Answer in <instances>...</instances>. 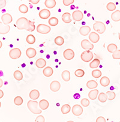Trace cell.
Returning a JSON list of instances; mask_svg holds the SVG:
<instances>
[{
    "instance_id": "obj_1",
    "label": "cell",
    "mask_w": 120,
    "mask_h": 122,
    "mask_svg": "<svg viewBox=\"0 0 120 122\" xmlns=\"http://www.w3.org/2000/svg\"><path fill=\"white\" fill-rule=\"evenodd\" d=\"M16 26L17 29L19 30L25 29L28 30L29 27V20L23 17L19 18L16 21Z\"/></svg>"
},
{
    "instance_id": "obj_2",
    "label": "cell",
    "mask_w": 120,
    "mask_h": 122,
    "mask_svg": "<svg viewBox=\"0 0 120 122\" xmlns=\"http://www.w3.org/2000/svg\"><path fill=\"white\" fill-rule=\"evenodd\" d=\"M38 104L37 101H29L27 104V107L29 110L34 114H39L42 113V110L38 108Z\"/></svg>"
},
{
    "instance_id": "obj_3",
    "label": "cell",
    "mask_w": 120,
    "mask_h": 122,
    "mask_svg": "<svg viewBox=\"0 0 120 122\" xmlns=\"http://www.w3.org/2000/svg\"><path fill=\"white\" fill-rule=\"evenodd\" d=\"M93 29L98 34H103L106 30V26L102 22L96 21L93 25Z\"/></svg>"
},
{
    "instance_id": "obj_4",
    "label": "cell",
    "mask_w": 120,
    "mask_h": 122,
    "mask_svg": "<svg viewBox=\"0 0 120 122\" xmlns=\"http://www.w3.org/2000/svg\"><path fill=\"white\" fill-rule=\"evenodd\" d=\"M81 57L83 62H89L93 59V53L90 50H85L82 53Z\"/></svg>"
},
{
    "instance_id": "obj_5",
    "label": "cell",
    "mask_w": 120,
    "mask_h": 122,
    "mask_svg": "<svg viewBox=\"0 0 120 122\" xmlns=\"http://www.w3.org/2000/svg\"><path fill=\"white\" fill-rule=\"evenodd\" d=\"M50 27L45 24H39L37 26V31L42 34H47L50 32Z\"/></svg>"
},
{
    "instance_id": "obj_6",
    "label": "cell",
    "mask_w": 120,
    "mask_h": 122,
    "mask_svg": "<svg viewBox=\"0 0 120 122\" xmlns=\"http://www.w3.org/2000/svg\"><path fill=\"white\" fill-rule=\"evenodd\" d=\"M22 55V51L18 48L12 49L9 52V56L12 59H17Z\"/></svg>"
},
{
    "instance_id": "obj_7",
    "label": "cell",
    "mask_w": 120,
    "mask_h": 122,
    "mask_svg": "<svg viewBox=\"0 0 120 122\" xmlns=\"http://www.w3.org/2000/svg\"><path fill=\"white\" fill-rule=\"evenodd\" d=\"M81 47L86 50H91L94 49V45L88 40H83L81 41Z\"/></svg>"
},
{
    "instance_id": "obj_8",
    "label": "cell",
    "mask_w": 120,
    "mask_h": 122,
    "mask_svg": "<svg viewBox=\"0 0 120 122\" xmlns=\"http://www.w3.org/2000/svg\"><path fill=\"white\" fill-rule=\"evenodd\" d=\"M63 56L65 59L70 61L73 59L75 57V52L71 49H67L63 52Z\"/></svg>"
},
{
    "instance_id": "obj_9",
    "label": "cell",
    "mask_w": 120,
    "mask_h": 122,
    "mask_svg": "<svg viewBox=\"0 0 120 122\" xmlns=\"http://www.w3.org/2000/svg\"><path fill=\"white\" fill-rule=\"evenodd\" d=\"M71 111H72L73 114L75 116H79L83 113V108H82V107L79 105H75L72 107V109H71Z\"/></svg>"
},
{
    "instance_id": "obj_10",
    "label": "cell",
    "mask_w": 120,
    "mask_h": 122,
    "mask_svg": "<svg viewBox=\"0 0 120 122\" xmlns=\"http://www.w3.org/2000/svg\"><path fill=\"white\" fill-rule=\"evenodd\" d=\"M1 20L3 23L5 25H7L9 23H11L13 21V17L9 13H5L2 15Z\"/></svg>"
},
{
    "instance_id": "obj_11",
    "label": "cell",
    "mask_w": 120,
    "mask_h": 122,
    "mask_svg": "<svg viewBox=\"0 0 120 122\" xmlns=\"http://www.w3.org/2000/svg\"><path fill=\"white\" fill-rule=\"evenodd\" d=\"M72 18L74 20L77 22L82 20L83 18V13L80 10H76L72 13Z\"/></svg>"
},
{
    "instance_id": "obj_12",
    "label": "cell",
    "mask_w": 120,
    "mask_h": 122,
    "mask_svg": "<svg viewBox=\"0 0 120 122\" xmlns=\"http://www.w3.org/2000/svg\"><path fill=\"white\" fill-rule=\"evenodd\" d=\"M10 26L7 25H5L3 22H0V34H6L10 31Z\"/></svg>"
},
{
    "instance_id": "obj_13",
    "label": "cell",
    "mask_w": 120,
    "mask_h": 122,
    "mask_svg": "<svg viewBox=\"0 0 120 122\" xmlns=\"http://www.w3.org/2000/svg\"><path fill=\"white\" fill-rule=\"evenodd\" d=\"M61 88V84L58 81H53L50 84V89L54 92H58Z\"/></svg>"
},
{
    "instance_id": "obj_14",
    "label": "cell",
    "mask_w": 120,
    "mask_h": 122,
    "mask_svg": "<svg viewBox=\"0 0 120 122\" xmlns=\"http://www.w3.org/2000/svg\"><path fill=\"white\" fill-rule=\"evenodd\" d=\"M89 40L93 43H97L100 40V36L96 32H90L89 35Z\"/></svg>"
},
{
    "instance_id": "obj_15",
    "label": "cell",
    "mask_w": 120,
    "mask_h": 122,
    "mask_svg": "<svg viewBox=\"0 0 120 122\" xmlns=\"http://www.w3.org/2000/svg\"><path fill=\"white\" fill-rule=\"evenodd\" d=\"M91 32V28L89 26H83L79 29L80 34L83 36H87Z\"/></svg>"
},
{
    "instance_id": "obj_16",
    "label": "cell",
    "mask_w": 120,
    "mask_h": 122,
    "mask_svg": "<svg viewBox=\"0 0 120 122\" xmlns=\"http://www.w3.org/2000/svg\"><path fill=\"white\" fill-rule=\"evenodd\" d=\"M50 16V12L48 9H43L39 12V16L42 19H47Z\"/></svg>"
},
{
    "instance_id": "obj_17",
    "label": "cell",
    "mask_w": 120,
    "mask_h": 122,
    "mask_svg": "<svg viewBox=\"0 0 120 122\" xmlns=\"http://www.w3.org/2000/svg\"><path fill=\"white\" fill-rule=\"evenodd\" d=\"M36 54H37V51H36V49H34V48L29 47L27 49L26 55H27V56H28V58H33L36 56Z\"/></svg>"
},
{
    "instance_id": "obj_18",
    "label": "cell",
    "mask_w": 120,
    "mask_h": 122,
    "mask_svg": "<svg viewBox=\"0 0 120 122\" xmlns=\"http://www.w3.org/2000/svg\"><path fill=\"white\" fill-rule=\"evenodd\" d=\"M40 97V92L36 89L31 90L29 93V98L33 100H36Z\"/></svg>"
},
{
    "instance_id": "obj_19",
    "label": "cell",
    "mask_w": 120,
    "mask_h": 122,
    "mask_svg": "<svg viewBox=\"0 0 120 122\" xmlns=\"http://www.w3.org/2000/svg\"><path fill=\"white\" fill-rule=\"evenodd\" d=\"M36 65L38 68H43L46 65V61L43 58H39L36 61Z\"/></svg>"
},
{
    "instance_id": "obj_20",
    "label": "cell",
    "mask_w": 120,
    "mask_h": 122,
    "mask_svg": "<svg viewBox=\"0 0 120 122\" xmlns=\"http://www.w3.org/2000/svg\"><path fill=\"white\" fill-rule=\"evenodd\" d=\"M39 107L42 110H46V109L48 108L49 106V102L46 99H42L39 102Z\"/></svg>"
},
{
    "instance_id": "obj_21",
    "label": "cell",
    "mask_w": 120,
    "mask_h": 122,
    "mask_svg": "<svg viewBox=\"0 0 120 122\" xmlns=\"http://www.w3.org/2000/svg\"><path fill=\"white\" fill-rule=\"evenodd\" d=\"M98 95V90L97 89H94L91 90L88 93V97L91 100H94L97 98V96Z\"/></svg>"
},
{
    "instance_id": "obj_22",
    "label": "cell",
    "mask_w": 120,
    "mask_h": 122,
    "mask_svg": "<svg viewBox=\"0 0 120 122\" xmlns=\"http://www.w3.org/2000/svg\"><path fill=\"white\" fill-rule=\"evenodd\" d=\"M111 19L114 22H119L120 21V11L116 10L113 12L111 15Z\"/></svg>"
},
{
    "instance_id": "obj_23",
    "label": "cell",
    "mask_w": 120,
    "mask_h": 122,
    "mask_svg": "<svg viewBox=\"0 0 120 122\" xmlns=\"http://www.w3.org/2000/svg\"><path fill=\"white\" fill-rule=\"evenodd\" d=\"M43 75L45 77H49L52 76L53 73H54V71H53V69L51 67H50V66H47V67H46L43 70Z\"/></svg>"
},
{
    "instance_id": "obj_24",
    "label": "cell",
    "mask_w": 120,
    "mask_h": 122,
    "mask_svg": "<svg viewBox=\"0 0 120 122\" xmlns=\"http://www.w3.org/2000/svg\"><path fill=\"white\" fill-rule=\"evenodd\" d=\"M56 3L55 0H46L44 5L48 9H53L56 5Z\"/></svg>"
},
{
    "instance_id": "obj_25",
    "label": "cell",
    "mask_w": 120,
    "mask_h": 122,
    "mask_svg": "<svg viewBox=\"0 0 120 122\" xmlns=\"http://www.w3.org/2000/svg\"><path fill=\"white\" fill-rule=\"evenodd\" d=\"M62 20L65 23H69L71 22V15L69 13H64L62 16Z\"/></svg>"
},
{
    "instance_id": "obj_26",
    "label": "cell",
    "mask_w": 120,
    "mask_h": 122,
    "mask_svg": "<svg viewBox=\"0 0 120 122\" xmlns=\"http://www.w3.org/2000/svg\"><path fill=\"white\" fill-rule=\"evenodd\" d=\"M98 86L97 82L95 80H89L87 83V87L89 89H94Z\"/></svg>"
},
{
    "instance_id": "obj_27",
    "label": "cell",
    "mask_w": 120,
    "mask_h": 122,
    "mask_svg": "<svg viewBox=\"0 0 120 122\" xmlns=\"http://www.w3.org/2000/svg\"><path fill=\"white\" fill-rule=\"evenodd\" d=\"M62 78L65 81H69L70 80V73L67 70H65L61 74Z\"/></svg>"
},
{
    "instance_id": "obj_28",
    "label": "cell",
    "mask_w": 120,
    "mask_h": 122,
    "mask_svg": "<svg viewBox=\"0 0 120 122\" xmlns=\"http://www.w3.org/2000/svg\"><path fill=\"white\" fill-rule=\"evenodd\" d=\"M100 83L101 85L103 87H106L108 86V85L110 83V80L108 78V77H103L100 80Z\"/></svg>"
},
{
    "instance_id": "obj_29",
    "label": "cell",
    "mask_w": 120,
    "mask_h": 122,
    "mask_svg": "<svg viewBox=\"0 0 120 122\" xmlns=\"http://www.w3.org/2000/svg\"><path fill=\"white\" fill-rule=\"evenodd\" d=\"M100 64V61L98 59H94L92 62H90L89 64V67L91 68H97L98 66H99Z\"/></svg>"
},
{
    "instance_id": "obj_30",
    "label": "cell",
    "mask_w": 120,
    "mask_h": 122,
    "mask_svg": "<svg viewBox=\"0 0 120 122\" xmlns=\"http://www.w3.org/2000/svg\"><path fill=\"white\" fill-rule=\"evenodd\" d=\"M70 110H71V107H70V105L69 104H65V105H63L62 106L61 109V112L63 114H68L69 112H70Z\"/></svg>"
},
{
    "instance_id": "obj_31",
    "label": "cell",
    "mask_w": 120,
    "mask_h": 122,
    "mask_svg": "<svg viewBox=\"0 0 120 122\" xmlns=\"http://www.w3.org/2000/svg\"><path fill=\"white\" fill-rule=\"evenodd\" d=\"M13 76L15 79L17 81L22 80V79L23 78V74H22V73L21 71H18V70L15 71V72H14Z\"/></svg>"
},
{
    "instance_id": "obj_32",
    "label": "cell",
    "mask_w": 120,
    "mask_h": 122,
    "mask_svg": "<svg viewBox=\"0 0 120 122\" xmlns=\"http://www.w3.org/2000/svg\"><path fill=\"white\" fill-rule=\"evenodd\" d=\"M26 40H27V42L28 44H34L35 42H36V38H35V37L33 35L29 34L27 37Z\"/></svg>"
},
{
    "instance_id": "obj_33",
    "label": "cell",
    "mask_w": 120,
    "mask_h": 122,
    "mask_svg": "<svg viewBox=\"0 0 120 122\" xmlns=\"http://www.w3.org/2000/svg\"><path fill=\"white\" fill-rule=\"evenodd\" d=\"M49 24L50 25L52 26H56L58 24V19L56 17H52L51 18H50L49 19Z\"/></svg>"
},
{
    "instance_id": "obj_34",
    "label": "cell",
    "mask_w": 120,
    "mask_h": 122,
    "mask_svg": "<svg viewBox=\"0 0 120 122\" xmlns=\"http://www.w3.org/2000/svg\"><path fill=\"white\" fill-rule=\"evenodd\" d=\"M55 43L57 46H62L64 43V40L61 36H58L55 39Z\"/></svg>"
},
{
    "instance_id": "obj_35",
    "label": "cell",
    "mask_w": 120,
    "mask_h": 122,
    "mask_svg": "<svg viewBox=\"0 0 120 122\" xmlns=\"http://www.w3.org/2000/svg\"><path fill=\"white\" fill-rule=\"evenodd\" d=\"M98 99L100 102H105L108 100V98H107V96L106 95V93H104L103 92H102V93H100V94L98 95Z\"/></svg>"
},
{
    "instance_id": "obj_36",
    "label": "cell",
    "mask_w": 120,
    "mask_h": 122,
    "mask_svg": "<svg viewBox=\"0 0 120 122\" xmlns=\"http://www.w3.org/2000/svg\"><path fill=\"white\" fill-rule=\"evenodd\" d=\"M108 51L110 53H114V51L118 50V47L116 44H110L108 45V47H107Z\"/></svg>"
},
{
    "instance_id": "obj_37",
    "label": "cell",
    "mask_w": 120,
    "mask_h": 122,
    "mask_svg": "<svg viewBox=\"0 0 120 122\" xmlns=\"http://www.w3.org/2000/svg\"><path fill=\"white\" fill-rule=\"evenodd\" d=\"M23 100L22 99V98L20 96H18V97H16V98L14 99V103L16 105H17V106H19V105H21L22 104H23Z\"/></svg>"
},
{
    "instance_id": "obj_38",
    "label": "cell",
    "mask_w": 120,
    "mask_h": 122,
    "mask_svg": "<svg viewBox=\"0 0 120 122\" xmlns=\"http://www.w3.org/2000/svg\"><path fill=\"white\" fill-rule=\"evenodd\" d=\"M107 96V98H108V100L112 101L113 99H114L115 98V97H116V95L114 93V92L112 91H108L106 93Z\"/></svg>"
},
{
    "instance_id": "obj_39",
    "label": "cell",
    "mask_w": 120,
    "mask_h": 122,
    "mask_svg": "<svg viewBox=\"0 0 120 122\" xmlns=\"http://www.w3.org/2000/svg\"><path fill=\"white\" fill-rule=\"evenodd\" d=\"M92 76L96 78H98L102 76V72L99 70H94L92 71Z\"/></svg>"
},
{
    "instance_id": "obj_40",
    "label": "cell",
    "mask_w": 120,
    "mask_h": 122,
    "mask_svg": "<svg viewBox=\"0 0 120 122\" xmlns=\"http://www.w3.org/2000/svg\"><path fill=\"white\" fill-rule=\"evenodd\" d=\"M19 11L21 13L25 14L27 13L28 12V7L26 5H25V4H21V5L19 7Z\"/></svg>"
},
{
    "instance_id": "obj_41",
    "label": "cell",
    "mask_w": 120,
    "mask_h": 122,
    "mask_svg": "<svg viewBox=\"0 0 120 122\" xmlns=\"http://www.w3.org/2000/svg\"><path fill=\"white\" fill-rule=\"evenodd\" d=\"M106 9H108L109 11H114V10H116V5L114 4V3H109L106 5Z\"/></svg>"
},
{
    "instance_id": "obj_42",
    "label": "cell",
    "mask_w": 120,
    "mask_h": 122,
    "mask_svg": "<svg viewBox=\"0 0 120 122\" xmlns=\"http://www.w3.org/2000/svg\"><path fill=\"white\" fill-rule=\"evenodd\" d=\"M75 74L77 77H82L85 75V72L83 70L78 69L75 72Z\"/></svg>"
},
{
    "instance_id": "obj_43",
    "label": "cell",
    "mask_w": 120,
    "mask_h": 122,
    "mask_svg": "<svg viewBox=\"0 0 120 122\" xmlns=\"http://www.w3.org/2000/svg\"><path fill=\"white\" fill-rule=\"evenodd\" d=\"M112 57L114 59H120V50H116L112 53Z\"/></svg>"
},
{
    "instance_id": "obj_44",
    "label": "cell",
    "mask_w": 120,
    "mask_h": 122,
    "mask_svg": "<svg viewBox=\"0 0 120 122\" xmlns=\"http://www.w3.org/2000/svg\"><path fill=\"white\" fill-rule=\"evenodd\" d=\"M81 104L84 107H87L89 105V101L87 98H83L81 101Z\"/></svg>"
},
{
    "instance_id": "obj_45",
    "label": "cell",
    "mask_w": 120,
    "mask_h": 122,
    "mask_svg": "<svg viewBox=\"0 0 120 122\" xmlns=\"http://www.w3.org/2000/svg\"><path fill=\"white\" fill-rule=\"evenodd\" d=\"M35 29H36V26H35L34 22L29 20V27L28 31H29V32H33V31H34V30H35Z\"/></svg>"
},
{
    "instance_id": "obj_46",
    "label": "cell",
    "mask_w": 120,
    "mask_h": 122,
    "mask_svg": "<svg viewBox=\"0 0 120 122\" xmlns=\"http://www.w3.org/2000/svg\"><path fill=\"white\" fill-rule=\"evenodd\" d=\"M75 0H63V3L65 6H69L71 4H73Z\"/></svg>"
},
{
    "instance_id": "obj_47",
    "label": "cell",
    "mask_w": 120,
    "mask_h": 122,
    "mask_svg": "<svg viewBox=\"0 0 120 122\" xmlns=\"http://www.w3.org/2000/svg\"><path fill=\"white\" fill-rule=\"evenodd\" d=\"M45 122V118L43 116H38V117H36L35 120V122Z\"/></svg>"
},
{
    "instance_id": "obj_48",
    "label": "cell",
    "mask_w": 120,
    "mask_h": 122,
    "mask_svg": "<svg viewBox=\"0 0 120 122\" xmlns=\"http://www.w3.org/2000/svg\"><path fill=\"white\" fill-rule=\"evenodd\" d=\"M6 5V0H0V9H3Z\"/></svg>"
},
{
    "instance_id": "obj_49",
    "label": "cell",
    "mask_w": 120,
    "mask_h": 122,
    "mask_svg": "<svg viewBox=\"0 0 120 122\" xmlns=\"http://www.w3.org/2000/svg\"><path fill=\"white\" fill-rule=\"evenodd\" d=\"M96 122H106V120L104 117L100 116L96 119Z\"/></svg>"
},
{
    "instance_id": "obj_50",
    "label": "cell",
    "mask_w": 120,
    "mask_h": 122,
    "mask_svg": "<svg viewBox=\"0 0 120 122\" xmlns=\"http://www.w3.org/2000/svg\"><path fill=\"white\" fill-rule=\"evenodd\" d=\"M40 0H29V2L32 3L33 4H37L39 3Z\"/></svg>"
},
{
    "instance_id": "obj_51",
    "label": "cell",
    "mask_w": 120,
    "mask_h": 122,
    "mask_svg": "<svg viewBox=\"0 0 120 122\" xmlns=\"http://www.w3.org/2000/svg\"><path fill=\"white\" fill-rule=\"evenodd\" d=\"M3 97H4V92L3 90L0 89V99H1Z\"/></svg>"
},
{
    "instance_id": "obj_52",
    "label": "cell",
    "mask_w": 120,
    "mask_h": 122,
    "mask_svg": "<svg viewBox=\"0 0 120 122\" xmlns=\"http://www.w3.org/2000/svg\"><path fill=\"white\" fill-rule=\"evenodd\" d=\"M74 98H76V99H77V98H80L79 94H78V93H76V94H75V95H74Z\"/></svg>"
},
{
    "instance_id": "obj_53",
    "label": "cell",
    "mask_w": 120,
    "mask_h": 122,
    "mask_svg": "<svg viewBox=\"0 0 120 122\" xmlns=\"http://www.w3.org/2000/svg\"><path fill=\"white\" fill-rule=\"evenodd\" d=\"M3 80L1 79V78H0V88L2 86H3Z\"/></svg>"
},
{
    "instance_id": "obj_54",
    "label": "cell",
    "mask_w": 120,
    "mask_h": 122,
    "mask_svg": "<svg viewBox=\"0 0 120 122\" xmlns=\"http://www.w3.org/2000/svg\"><path fill=\"white\" fill-rule=\"evenodd\" d=\"M2 46H3V43L0 41V49L2 47Z\"/></svg>"
},
{
    "instance_id": "obj_55",
    "label": "cell",
    "mask_w": 120,
    "mask_h": 122,
    "mask_svg": "<svg viewBox=\"0 0 120 122\" xmlns=\"http://www.w3.org/2000/svg\"><path fill=\"white\" fill-rule=\"evenodd\" d=\"M118 37H119V40H120V33L118 34Z\"/></svg>"
},
{
    "instance_id": "obj_56",
    "label": "cell",
    "mask_w": 120,
    "mask_h": 122,
    "mask_svg": "<svg viewBox=\"0 0 120 122\" xmlns=\"http://www.w3.org/2000/svg\"><path fill=\"white\" fill-rule=\"evenodd\" d=\"M73 122V121H68V122Z\"/></svg>"
},
{
    "instance_id": "obj_57",
    "label": "cell",
    "mask_w": 120,
    "mask_h": 122,
    "mask_svg": "<svg viewBox=\"0 0 120 122\" xmlns=\"http://www.w3.org/2000/svg\"><path fill=\"white\" fill-rule=\"evenodd\" d=\"M1 102H0V108H1Z\"/></svg>"
},
{
    "instance_id": "obj_58",
    "label": "cell",
    "mask_w": 120,
    "mask_h": 122,
    "mask_svg": "<svg viewBox=\"0 0 120 122\" xmlns=\"http://www.w3.org/2000/svg\"></svg>"
},
{
    "instance_id": "obj_59",
    "label": "cell",
    "mask_w": 120,
    "mask_h": 122,
    "mask_svg": "<svg viewBox=\"0 0 120 122\" xmlns=\"http://www.w3.org/2000/svg\"></svg>"
}]
</instances>
